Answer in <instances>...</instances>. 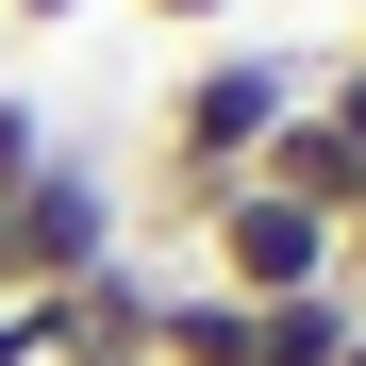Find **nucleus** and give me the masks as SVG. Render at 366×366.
I'll list each match as a JSON object with an SVG mask.
<instances>
[{
  "instance_id": "nucleus-7",
  "label": "nucleus",
  "mask_w": 366,
  "mask_h": 366,
  "mask_svg": "<svg viewBox=\"0 0 366 366\" xmlns=\"http://www.w3.org/2000/svg\"><path fill=\"white\" fill-rule=\"evenodd\" d=\"M50 150H67V134H50V100H34V84H0V183H34Z\"/></svg>"
},
{
  "instance_id": "nucleus-6",
  "label": "nucleus",
  "mask_w": 366,
  "mask_h": 366,
  "mask_svg": "<svg viewBox=\"0 0 366 366\" xmlns=\"http://www.w3.org/2000/svg\"><path fill=\"white\" fill-rule=\"evenodd\" d=\"M350 317H366L350 283H300V300H250V366H333V350H350Z\"/></svg>"
},
{
  "instance_id": "nucleus-3",
  "label": "nucleus",
  "mask_w": 366,
  "mask_h": 366,
  "mask_svg": "<svg viewBox=\"0 0 366 366\" xmlns=\"http://www.w3.org/2000/svg\"><path fill=\"white\" fill-rule=\"evenodd\" d=\"M200 283H217V300H300V283H333V217H300L283 183H217V200H200Z\"/></svg>"
},
{
  "instance_id": "nucleus-9",
  "label": "nucleus",
  "mask_w": 366,
  "mask_h": 366,
  "mask_svg": "<svg viewBox=\"0 0 366 366\" xmlns=\"http://www.w3.org/2000/svg\"><path fill=\"white\" fill-rule=\"evenodd\" d=\"M333 283H350V300H366V200H350V217H333Z\"/></svg>"
},
{
  "instance_id": "nucleus-2",
  "label": "nucleus",
  "mask_w": 366,
  "mask_h": 366,
  "mask_svg": "<svg viewBox=\"0 0 366 366\" xmlns=\"http://www.w3.org/2000/svg\"><path fill=\"white\" fill-rule=\"evenodd\" d=\"M134 250V200H117V167L100 150H50L34 183H0V300H50V283H84Z\"/></svg>"
},
{
  "instance_id": "nucleus-5",
  "label": "nucleus",
  "mask_w": 366,
  "mask_h": 366,
  "mask_svg": "<svg viewBox=\"0 0 366 366\" xmlns=\"http://www.w3.org/2000/svg\"><path fill=\"white\" fill-rule=\"evenodd\" d=\"M250 183H283V200H300V217H350V200H366V167H350V134H333V117H317V100H300V117H283V134L250 150Z\"/></svg>"
},
{
  "instance_id": "nucleus-12",
  "label": "nucleus",
  "mask_w": 366,
  "mask_h": 366,
  "mask_svg": "<svg viewBox=\"0 0 366 366\" xmlns=\"http://www.w3.org/2000/svg\"><path fill=\"white\" fill-rule=\"evenodd\" d=\"M333 366H366V317H350V350H333Z\"/></svg>"
},
{
  "instance_id": "nucleus-4",
  "label": "nucleus",
  "mask_w": 366,
  "mask_h": 366,
  "mask_svg": "<svg viewBox=\"0 0 366 366\" xmlns=\"http://www.w3.org/2000/svg\"><path fill=\"white\" fill-rule=\"evenodd\" d=\"M17 317H34V366H150V333H167V267L117 250V267H84V283L17 300Z\"/></svg>"
},
{
  "instance_id": "nucleus-8",
  "label": "nucleus",
  "mask_w": 366,
  "mask_h": 366,
  "mask_svg": "<svg viewBox=\"0 0 366 366\" xmlns=\"http://www.w3.org/2000/svg\"><path fill=\"white\" fill-rule=\"evenodd\" d=\"M300 100H317V117H333V134H350V167H366V50H333V67H317V84H300Z\"/></svg>"
},
{
  "instance_id": "nucleus-1",
  "label": "nucleus",
  "mask_w": 366,
  "mask_h": 366,
  "mask_svg": "<svg viewBox=\"0 0 366 366\" xmlns=\"http://www.w3.org/2000/svg\"><path fill=\"white\" fill-rule=\"evenodd\" d=\"M300 84H317L300 50H250V34H217L200 67L150 100V217H167V233H200V200H217V183H250V150L300 117Z\"/></svg>"
},
{
  "instance_id": "nucleus-13",
  "label": "nucleus",
  "mask_w": 366,
  "mask_h": 366,
  "mask_svg": "<svg viewBox=\"0 0 366 366\" xmlns=\"http://www.w3.org/2000/svg\"><path fill=\"white\" fill-rule=\"evenodd\" d=\"M350 50H366V0H350Z\"/></svg>"
},
{
  "instance_id": "nucleus-11",
  "label": "nucleus",
  "mask_w": 366,
  "mask_h": 366,
  "mask_svg": "<svg viewBox=\"0 0 366 366\" xmlns=\"http://www.w3.org/2000/svg\"><path fill=\"white\" fill-rule=\"evenodd\" d=\"M134 17H167V34H217V17H233V0H134Z\"/></svg>"
},
{
  "instance_id": "nucleus-10",
  "label": "nucleus",
  "mask_w": 366,
  "mask_h": 366,
  "mask_svg": "<svg viewBox=\"0 0 366 366\" xmlns=\"http://www.w3.org/2000/svg\"><path fill=\"white\" fill-rule=\"evenodd\" d=\"M84 17V0H0V34H67Z\"/></svg>"
}]
</instances>
